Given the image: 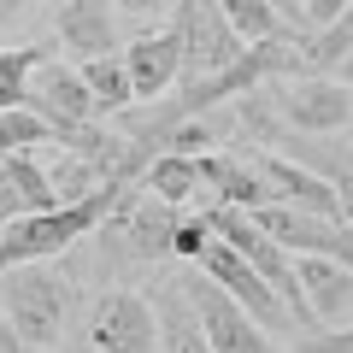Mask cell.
Returning a JSON list of instances; mask_svg holds the SVG:
<instances>
[{"mask_svg":"<svg viewBox=\"0 0 353 353\" xmlns=\"http://www.w3.org/2000/svg\"><path fill=\"white\" fill-rule=\"evenodd\" d=\"M71 306H77V289H71V277H65L53 259L0 271V312H6V324H12L36 353H53L65 341Z\"/></svg>","mask_w":353,"mask_h":353,"instance_id":"cell-1","label":"cell"},{"mask_svg":"<svg viewBox=\"0 0 353 353\" xmlns=\"http://www.w3.org/2000/svg\"><path fill=\"white\" fill-rule=\"evenodd\" d=\"M194 265H201L206 277H212L218 289H224L230 301H236L241 312H248L253 324L265 330V336H301V324L289 318V306H283L277 294H271V283H265L259 271H253V265L241 259L236 248H230V241H218V236H212V241H206V253H201Z\"/></svg>","mask_w":353,"mask_h":353,"instance_id":"cell-2","label":"cell"},{"mask_svg":"<svg viewBox=\"0 0 353 353\" xmlns=\"http://www.w3.org/2000/svg\"><path fill=\"white\" fill-rule=\"evenodd\" d=\"M271 101L294 136H336L353 124V88L336 77H277Z\"/></svg>","mask_w":353,"mask_h":353,"instance_id":"cell-3","label":"cell"},{"mask_svg":"<svg viewBox=\"0 0 353 353\" xmlns=\"http://www.w3.org/2000/svg\"><path fill=\"white\" fill-rule=\"evenodd\" d=\"M176 283H183V294H189V306H194V318H201L212 353H277V341L265 336L206 271H176Z\"/></svg>","mask_w":353,"mask_h":353,"instance_id":"cell-4","label":"cell"},{"mask_svg":"<svg viewBox=\"0 0 353 353\" xmlns=\"http://www.w3.org/2000/svg\"><path fill=\"white\" fill-rule=\"evenodd\" d=\"M88 347L94 353H159L153 301L136 289H106L88 312Z\"/></svg>","mask_w":353,"mask_h":353,"instance_id":"cell-5","label":"cell"},{"mask_svg":"<svg viewBox=\"0 0 353 353\" xmlns=\"http://www.w3.org/2000/svg\"><path fill=\"white\" fill-rule=\"evenodd\" d=\"M176 30H183V71H189L194 83H206V77H218L224 65H236L241 48H248V41L230 30V18L218 12V0H183Z\"/></svg>","mask_w":353,"mask_h":353,"instance_id":"cell-6","label":"cell"},{"mask_svg":"<svg viewBox=\"0 0 353 353\" xmlns=\"http://www.w3.org/2000/svg\"><path fill=\"white\" fill-rule=\"evenodd\" d=\"M30 112H41V124L59 136V130H77V124H94V94H88L83 71H71V65H53L41 59L36 77H30Z\"/></svg>","mask_w":353,"mask_h":353,"instance_id":"cell-7","label":"cell"},{"mask_svg":"<svg viewBox=\"0 0 353 353\" xmlns=\"http://www.w3.org/2000/svg\"><path fill=\"white\" fill-rule=\"evenodd\" d=\"M253 165L265 171V183H271V194H277L283 206H301V212H312V218H336V224H347L330 176H318V171H306V165H294L289 153H265V148H259V159H253Z\"/></svg>","mask_w":353,"mask_h":353,"instance_id":"cell-8","label":"cell"},{"mask_svg":"<svg viewBox=\"0 0 353 353\" xmlns=\"http://www.w3.org/2000/svg\"><path fill=\"white\" fill-rule=\"evenodd\" d=\"M124 71H130V88L136 101H159L165 88L183 77V30H148L124 48Z\"/></svg>","mask_w":353,"mask_h":353,"instance_id":"cell-9","label":"cell"},{"mask_svg":"<svg viewBox=\"0 0 353 353\" xmlns=\"http://www.w3.org/2000/svg\"><path fill=\"white\" fill-rule=\"evenodd\" d=\"M294 277H301L312 324H341V318H353V265L301 253V259H294Z\"/></svg>","mask_w":353,"mask_h":353,"instance_id":"cell-10","label":"cell"},{"mask_svg":"<svg viewBox=\"0 0 353 353\" xmlns=\"http://www.w3.org/2000/svg\"><path fill=\"white\" fill-rule=\"evenodd\" d=\"M53 30H59V41L77 53V65L101 59V53L118 48V6L112 0H59Z\"/></svg>","mask_w":353,"mask_h":353,"instance_id":"cell-11","label":"cell"},{"mask_svg":"<svg viewBox=\"0 0 353 353\" xmlns=\"http://www.w3.org/2000/svg\"><path fill=\"white\" fill-rule=\"evenodd\" d=\"M201 183L206 194H218V206H241V212H259L265 201H277L265 171L253 159H236V153H201Z\"/></svg>","mask_w":353,"mask_h":353,"instance_id":"cell-12","label":"cell"},{"mask_svg":"<svg viewBox=\"0 0 353 353\" xmlns=\"http://www.w3.org/2000/svg\"><path fill=\"white\" fill-rule=\"evenodd\" d=\"M148 301H153V318H159V353H212V341H206V330H201V318H194L183 283H176V271L159 277V289H153Z\"/></svg>","mask_w":353,"mask_h":353,"instance_id":"cell-13","label":"cell"},{"mask_svg":"<svg viewBox=\"0 0 353 353\" xmlns=\"http://www.w3.org/2000/svg\"><path fill=\"white\" fill-rule=\"evenodd\" d=\"M48 206H59V201H53L41 159L36 153H6L0 159V224H12L24 212H48Z\"/></svg>","mask_w":353,"mask_h":353,"instance_id":"cell-14","label":"cell"},{"mask_svg":"<svg viewBox=\"0 0 353 353\" xmlns=\"http://www.w3.org/2000/svg\"><path fill=\"white\" fill-rule=\"evenodd\" d=\"M230 124H236L241 141H253V148H265V153H277L283 141H289V124H283L277 101H271V83L236 94V101H230Z\"/></svg>","mask_w":353,"mask_h":353,"instance_id":"cell-15","label":"cell"},{"mask_svg":"<svg viewBox=\"0 0 353 353\" xmlns=\"http://www.w3.org/2000/svg\"><path fill=\"white\" fill-rule=\"evenodd\" d=\"M141 183H148V194H153V201H165V206H189V201H201V194H206L201 159H189V153H153L148 171H141Z\"/></svg>","mask_w":353,"mask_h":353,"instance_id":"cell-16","label":"cell"},{"mask_svg":"<svg viewBox=\"0 0 353 353\" xmlns=\"http://www.w3.org/2000/svg\"><path fill=\"white\" fill-rule=\"evenodd\" d=\"M94 94V118H118L136 106V88H130V71H124V53H101V59H83L77 65Z\"/></svg>","mask_w":353,"mask_h":353,"instance_id":"cell-17","label":"cell"},{"mask_svg":"<svg viewBox=\"0 0 353 353\" xmlns=\"http://www.w3.org/2000/svg\"><path fill=\"white\" fill-rule=\"evenodd\" d=\"M218 12L230 18V30H236L241 41H265V36H283V18L271 0H218Z\"/></svg>","mask_w":353,"mask_h":353,"instance_id":"cell-18","label":"cell"},{"mask_svg":"<svg viewBox=\"0 0 353 353\" xmlns=\"http://www.w3.org/2000/svg\"><path fill=\"white\" fill-rule=\"evenodd\" d=\"M41 65V48H6L0 53V112H12V106L30 101V77Z\"/></svg>","mask_w":353,"mask_h":353,"instance_id":"cell-19","label":"cell"},{"mask_svg":"<svg viewBox=\"0 0 353 353\" xmlns=\"http://www.w3.org/2000/svg\"><path fill=\"white\" fill-rule=\"evenodd\" d=\"M53 130L41 124V112H30V106H12V112H0V159L6 153H30L36 141H48Z\"/></svg>","mask_w":353,"mask_h":353,"instance_id":"cell-20","label":"cell"},{"mask_svg":"<svg viewBox=\"0 0 353 353\" xmlns=\"http://www.w3.org/2000/svg\"><path fill=\"white\" fill-rule=\"evenodd\" d=\"M206 241H212L206 218H176V230H171V253H176V259H201Z\"/></svg>","mask_w":353,"mask_h":353,"instance_id":"cell-21","label":"cell"},{"mask_svg":"<svg viewBox=\"0 0 353 353\" xmlns=\"http://www.w3.org/2000/svg\"><path fill=\"white\" fill-rule=\"evenodd\" d=\"M289 353H353V324H341V330H306Z\"/></svg>","mask_w":353,"mask_h":353,"instance_id":"cell-22","label":"cell"},{"mask_svg":"<svg viewBox=\"0 0 353 353\" xmlns=\"http://www.w3.org/2000/svg\"><path fill=\"white\" fill-rule=\"evenodd\" d=\"M341 12H347V0H294V18H301L306 30H324V24H336Z\"/></svg>","mask_w":353,"mask_h":353,"instance_id":"cell-23","label":"cell"},{"mask_svg":"<svg viewBox=\"0 0 353 353\" xmlns=\"http://www.w3.org/2000/svg\"><path fill=\"white\" fill-rule=\"evenodd\" d=\"M112 6L124 18H136V24H153V18H159L165 6H176V0H112Z\"/></svg>","mask_w":353,"mask_h":353,"instance_id":"cell-24","label":"cell"},{"mask_svg":"<svg viewBox=\"0 0 353 353\" xmlns=\"http://www.w3.org/2000/svg\"><path fill=\"white\" fill-rule=\"evenodd\" d=\"M0 353H36V347H30V341L12 330V324H6V312H0Z\"/></svg>","mask_w":353,"mask_h":353,"instance_id":"cell-25","label":"cell"},{"mask_svg":"<svg viewBox=\"0 0 353 353\" xmlns=\"http://www.w3.org/2000/svg\"><path fill=\"white\" fill-rule=\"evenodd\" d=\"M336 201H341V218L353 224V171H347V176H336Z\"/></svg>","mask_w":353,"mask_h":353,"instance_id":"cell-26","label":"cell"},{"mask_svg":"<svg viewBox=\"0 0 353 353\" xmlns=\"http://www.w3.org/2000/svg\"><path fill=\"white\" fill-rule=\"evenodd\" d=\"M24 6H30V0H0V30L12 24V18H18V12H24Z\"/></svg>","mask_w":353,"mask_h":353,"instance_id":"cell-27","label":"cell"},{"mask_svg":"<svg viewBox=\"0 0 353 353\" xmlns=\"http://www.w3.org/2000/svg\"><path fill=\"white\" fill-rule=\"evenodd\" d=\"M336 83H347V88H353V48H347V59L336 65Z\"/></svg>","mask_w":353,"mask_h":353,"instance_id":"cell-28","label":"cell"},{"mask_svg":"<svg viewBox=\"0 0 353 353\" xmlns=\"http://www.w3.org/2000/svg\"><path fill=\"white\" fill-rule=\"evenodd\" d=\"M71 353H94V347H88V341H77V347H71Z\"/></svg>","mask_w":353,"mask_h":353,"instance_id":"cell-29","label":"cell"}]
</instances>
